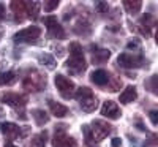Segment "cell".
Wrapping results in <instances>:
<instances>
[{"mask_svg":"<svg viewBox=\"0 0 158 147\" xmlns=\"http://www.w3.org/2000/svg\"><path fill=\"white\" fill-rule=\"evenodd\" d=\"M67 66L71 74H82L87 68V62L84 57L82 46L77 41L70 43V59L67 60Z\"/></svg>","mask_w":158,"mask_h":147,"instance_id":"obj_1","label":"cell"},{"mask_svg":"<svg viewBox=\"0 0 158 147\" xmlns=\"http://www.w3.org/2000/svg\"><path fill=\"white\" fill-rule=\"evenodd\" d=\"M74 98L77 100L79 106L84 112H94L98 108V98L89 87H79L74 92Z\"/></svg>","mask_w":158,"mask_h":147,"instance_id":"obj_2","label":"cell"},{"mask_svg":"<svg viewBox=\"0 0 158 147\" xmlns=\"http://www.w3.org/2000/svg\"><path fill=\"white\" fill-rule=\"evenodd\" d=\"M46 76L41 74L40 71H30L24 76L22 79V87L25 92H30V93H35V92H41L46 89Z\"/></svg>","mask_w":158,"mask_h":147,"instance_id":"obj_3","label":"cell"},{"mask_svg":"<svg viewBox=\"0 0 158 147\" xmlns=\"http://www.w3.org/2000/svg\"><path fill=\"white\" fill-rule=\"evenodd\" d=\"M0 100L5 104L11 106L13 109L16 111H24L25 104L29 101V97L24 95V93H18V92H2L0 93Z\"/></svg>","mask_w":158,"mask_h":147,"instance_id":"obj_4","label":"cell"},{"mask_svg":"<svg viewBox=\"0 0 158 147\" xmlns=\"http://www.w3.org/2000/svg\"><path fill=\"white\" fill-rule=\"evenodd\" d=\"M67 125H57L56 127V133L52 138V147H76L77 142L74 138L67 135Z\"/></svg>","mask_w":158,"mask_h":147,"instance_id":"obj_5","label":"cell"},{"mask_svg":"<svg viewBox=\"0 0 158 147\" xmlns=\"http://www.w3.org/2000/svg\"><path fill=\"white\" fill-rule=\"evenodd\" d=\"M117 63L122 66V68H141V66L146 65V59H144L141 54H128V52H123L117 57Z\"/></svg>","mask_w":158,"mask_h":147,"instance_id":"obj_6","label":"cell"},{"mask_svg":"<svg viewBox=\"0 0 158 147\" xmlns=\"http://www.w3.org/2000/svg\"><path fill=\"white\" fill-rule=\"evenodd\" d=\"M89 127H90L92 139H94L95 142L103 141V139L112 131V127H111L108 122H104V120H94V122H92Z\"/></svg>","mask_w":158,"mask_h":147,"instance_id":"obj_7","label":"cell"},{"mask_svg":"<svg viewBox=\"0 0 158 147\" xmlns=\"http://www.w3.org/2000/svg\"><path fill=\"white\" fill-rule=\"evenodd\" d=\"M54 84H56L57 90L60 92V95H62L63 98L70 100V98L74 97V84H73V81H70L67 76L57 74V76L54 78Z\"/></svg>","mask_w":158,"mask_h":147,"instance_id":"obj_8","label":"cell"},{"mask_svg":"<svg viewBox=\"0 0 158 147\" xmlns=\"http://www.w3.org/2000/svg\"><path fill=\"white\" fill-rule=\"evenodd\" d=\"M40 36H41V30H40V27L32 25V27L19 30L15 36H13V40H15V43H35Z\"/></svg>","mask_w":158,"mask_h":147,"instance_id":"obj_9","label":"cell"},{"mask_svg":"<svg viewBox=\"0 0 158 147\" xmlns=\"http://www.w3.org/2000/svg\"><path fill=\"white\" fill-rule=\"evenodd\" d=\"M43 22H44V25L48 27V36L49 38L63 40L65 36H67V33H65L63 27L60 25V22L57 21L56 16H46V18H43Z\"/></svg>","mask_w":158,"mask_h":147,"instance_id":"obj_10","label":"cell"},{"mask_svg":"<svg viewBox=\"0 0 158 147\" xmlns=\"http://www.w3.org/2000/svg\"><path fill=\"white\" fill-rule=\"evenodd\" d=\"M156 25H158L156 18H153L152 15H144L139 21V30L146 38H149L152 35V29L156 27Z\"/></svg>","mask_w":158,"mask_h":147,"instance_id":"obj_11","label":"cell"},{"mask_svg":"<svg viewBox=\"0 0 158 147\" xmlns=\"http://www.w3.org/2000/svg\"><path fill=\"white\" fill-rule=\"evenodd\" d=\"M100 112H101L103 117H108V119H118V117H120V114H122V111L117 106V103L115 101H111V100L103 103Z\"/></svg>","mask_w":158,"mask_h":147,"instance_id":"obj_12","label":"cell"},{"mask_svg":"<svg viewBox=\"0 0 158 147\" xmlns=\"http://www.w3.org/2000/svg\"><path fill=\"white\" fill-rule=\"evenodd\" d=\"M0 131H2V135H5L8 139H16V138H21L22 128H19L16 124L3 122V124H0Z\"/></svg>","mask_w":158,"mask_h":147,"instance_id":"obj_13","label":"cell"},{"mask_svg":"<svg viewBox=\"0 0 158 147\" xmlns=\"http://www.w3.org/2000/svg\"><path fill=\"white\" fill-rule=\"evenodd\" d=\"M10 8L13 11V15L16 16L18 22H22L25 16H27V2H16V0H13L10 3Z\"/></svg>","mask_w":158,"mask_h":147,"instance_id":"obj_14","label":"cell"},{"mask_svg":"<svg viewBox=\"0 0 158 147\" xmlns=\"http://www.w3.org/2000/svg\"><path fill=\"white\" fill-rule=\"evenodd\" d=\"M90 81L94 82L95 86H100V87H104V86H108L109 84V73L106 70H95V71H92L90 74Z\"/></svg>","mask_w":158,"mask_h":147,"instance_id":"obj_15","label":"cell"},{"mask_svg":"<svg viewBox=\"0 0 158 147\" xmlns=\"http://www.w3.org/2000/svg\"><path fill=\"white\" fill-rule=\"evenodd\" d=\"M111 59V51L109 49H97L94 51V56H92V62L95 65H103Z\"/></svg>","mask_w":158,"mask_h":147,"instance_id":"obj_16","label":"cell"},{"mask_svg":"<svg viewBox=\"0 0 158 147\" xmlns=\"http://www.w3.org/2000/svg\"><path fill=\"white\" fill-rule=\"evenodd\" d=\"M48 104H49L51 112L54 114L56 117H65V116L68 114V108H67L65 104H62V103H57V101H54V100H49Z\"/></svg>","mask_w":158,"mask_h":147,"instance_id":"obj_17","label":"cell"},{"mask_svg":"<svg viewBox=\"0 0 158 147\" xmlns=\"http://www.w3.org/2000/svg\"><path fill=\"white\" fill-rule=\"evenodd\" d=\"M136 98H138V90H136L135 86H128V87H125V90L120 93V103H123V104L135 101Z\"/></svg>","mask_w":158,"mask_h":147,"instance_id":"obj_18","label":"cell"},{"mask_svg":"<svg viewBox=\"0 0 158 147\" xmlns=\"http://www.w3.org/2000/svg\"><path fill=\"white\" fill-rule=\"evenodd\" d=\"M46 141H48V131H41L38 135L32 136V139L29 141V144L25 147H44Z\"/></svg>","mask_w":158,"mask_h":147,"instance_id":"obj_19","label":"cell"},{"mask_svg":"<svg viewBox=\"0 0 158 147\" xmlns=\"http://www.w3.org/2000/svg\"><path fill=\"white\" fill-rule=\"evenodd\" d=\"M123 8L130 13V15H138L142 8V2L141 0H123L122 2Z\"/></svg>","mask_w":158,"mask_h":147,"instance_id":"obj_20","label":"cell"},{"mask_svg":"<svg viewBox=\"0 0 158 147\" xmlns=\"http://www.w3.org/2000/svg\"><path fill=\"white\" fill-rule=\"evenodd\" d=\"M38 62H40V65H43L44 68H49V70H52V68L57 65L56 57L52 56V54H48V52H44V54H40V56H38Z\"/></svg>","mask_w":158,"mask_h":147,"instance_id":"obj_21","label":"cell"},{"mask_svg":"<svg viewBox=\"0 0 158 147\" xmlns=\"http://www.w3.org/2000/svg\"><path fill=\"white\" fill-rule=\"evenodd\" d=\"M32 116L35 119L36 125H40V127H43V125H46L49 122V116H48V112L44 109H33L32 111Z\"/></svg>","mask_w":158,"mask_h":147,"instance_id":"obj_22","label":"cell"},{"mask_svg":"<svg viewBox=\"0 0 158 147\" xmlns=\"http://www.w3.org/2000/svg\"><path fill=\"white\" fill-rule=\"evenodd\" d=\"M90 30H92V27H90V24H89L85 19H79L77 24L74 25V32H76L77 35L89 36V35H90Z\"/></svg>","mask_w":158,"mask_h":147,"instance_id":"obj_23","label":"cell"},{"mask_svg":"<svg viewBox=\"0 0 158 147\" xmlns=\"http://www.w3.org/2000/svg\"><path fill=\"white\" fill-rule=\"evenodd\" d=\"M16 81H18V76L15 71L0 73V86H13Z\"/></svg>","mask_w":158,"mask_h":147,"instance_id":"obj_24","label":"cell"},{"mask_svg":"<svg viewBox=\"0 0 158 147\" xmlns=\"http://www.w3.org/2000/svg\"><path fill=\"white\" fill-rule=\"evenodd\" d=\"M144 87H146L150 93L158 97V74H152L146 82H144Z\"/></svg>","mask_w":158,"mask_h":147,"instance_id":"obj_25","label":"cell"},{"mask_svg":"<svg viewBox=\"0 0 158 147\" xmlns=\"http://www.w3.org/2000/svg\"><path fill=\"white\" fill-rule=\"evenodd\" d=\"M40 13V3L38 2H27V18L36 19Z\"/></svg>","mask_w":158,"mask_h":147,"instance_id":"obj_26","label":"cell"},{"mask_svg":"<svg viewBox=\"0 0 158 147\" xmlns=\"http://www.w3.org/2000/svg\"><path fill=\"white\" fill-rule=\"evenodd\" d=\"M59 5H60L59 0H46V2L43 3V8H44V11H52V10H56Z\"/></svg>","mask_w":158,"mask_h":147,"instance_id":"obj_27","label":"cell"},{"mask_svg":"<svg viewBox=\"0 0 158 147\" xmlns=\"http://www.w3.org/2000/svg\"><path fill=\"white\" fill-rule=\"evenodd\" d=\"M111 84L108 86V89L111 90V92H117V90H120V87H122V79H118V78H114L112 81H109Z\"/></svg>","mask_w":158,"mask_h":147,"instance_id":"obj_28","label":"cell"},{"mask_svg":"<svg viewBox=\"0 0 158 147\" xmlns=\"http://www.w3.org/2000/svg\"><path fill=\"white\" fill-rule=\"evenodd\" d=\"M95 10L98 13H106L109 10V3L108 2H95Z\"/></svg>","mask_w":158,"mask_h":147,"instance_id":"obj_29","label":"cell"},{"mask_svg":"<svg viewBox=\"0 0 158 147\" xmlns=\"http://www.w3.org/2000/svg\"><path fill=\"white\" fill-rule=\"evenodd\" d=\"M147 147H158V135H152L147 141Z\"/></svg>","mask_w":158,"mask_h":147,"instance_id":"obj_30","label":"cell"},{"mask_svg":"<svg viewBox=\"0 0 158 147\" xmlns=\"http://www.w3.org/2000/svg\"><path fill=\"white\" fill-rule=\"evenodd\" d=\"M149 119L153 125H158V111H150L149 112Z\"/></svg>","mask_w":158,"mask_h":147,"instance_id":"obj_31","label":"cell"},{"mask_svg":"<svg viewBox=\"0 0 158 147\" xmlns=\"http://www.w3.org/2000/svg\"><path fill=\"white\" fill-rule=\"evenodd\" d=\"M128 48H130V49L139 48V40H130V43H128Z\"/></svg>","mask_w":158,"mask_h":147,"instance_id":"obj_32","label":"cell"},{"mask_svg":"<svg viewBox=\"0 0 158 147\" xmlns=\"http://www.w3.org/2000/svg\"><path fill=\"white\" fill-rule=\"evenodd\" d=\"M111 144H112V147H120V145H122V139H120V138H114V139L111 141Z\"/></svg>","mask_w":158,"mask_h":147,"instance_id":"obj_33","label":"cell"},{"mask_svg":"<svg viewBox=\"0 0 158 147\" xmlns=\"http://www.w3.org/2000/svg\"><path fill=\"white\" fill-rule=\"evenodd\" d=\"M3 18H5V6L3 3H0V21H3Z\"/></svg>","mask_w":158,"mask_h":147,"instance_id":"obj_34","label":"cell"},{"mask_svg":"<svg viewBox=\"0 0 158 147\" xmlns=\"http://www.w3.org/2000/svg\"><path fill=\"white\" fill-rule=\"evenodd\" d=\"M5 147H16V145L13 144V142H6V144H5Z\"/></svg>","mask_w":158,"mask_h":147,"instance_id":"obj_35","label":"cell"},{"mask_svg":"<svg viewBox=\"0 0 158 147\" xmlns=\"http://www.w3.org/2000/svg\"><path fill=\"white\" fill-rule=\"evenodd\" d=\"M155 40H156V44H158V29H156V32H155Z\"/></svg>","mask_w":158,"mask_h":147,"instance_id":"obj_36","label":"cell"},{"mask_svg":"<svg viewBox=\"0 0 158 147\" xmlns=\"http://www.w3.org/2000/svg\"><path fill=\"white\" fill-rule=\"evenodd\" d=\"M2 112H3V111H2V108H0V116H2Z\"/></svg>","mask_w":158,"mask_h":147,"instance_id":"obj_37","label":"cell"}]
</instances>
